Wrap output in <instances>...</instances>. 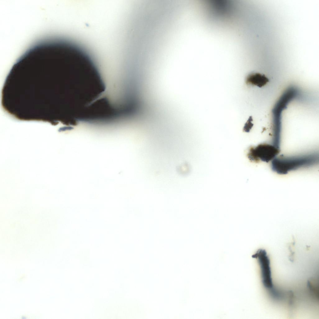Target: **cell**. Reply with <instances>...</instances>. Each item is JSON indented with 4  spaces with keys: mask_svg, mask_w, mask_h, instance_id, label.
I'll use <instances>...</instances> for the list:
<instances>
[{
    "mask_svg": "<svg viewBox=\"0 0 319 319\" xmlns=\"http://www.w3.org/2000/svg\"><path fill=\"white\" fill-rule=\"evenodd\" d=\"M319 162L318 155H309L301 156L275 158L271 163L272 170L278 174H285L289 172L302 167L311 166Z\"/></svg>",
    "mask_w": 319,
    "mask_h": 319,
    "instance_id": "6da1fadb",
    "label": "cell"
},
{
    "mask_svg": "<svg viewBox=\"0 0 319 319\" xmlns=\"http://www.w3.org/2000/svg\"><path fill=\"white\" fill-rule=\"evenodd\" d=\"M280 151L279 148L273 145L261 144L255 147H251L247 157L250 160L254 162H258L261 160L268 162L275 158Z\"/></svg>",
    "mask_w": 319,
    "mask_h": 319,
    "instance_id": "7a4b0ae2",
    "label": "cell"
},
{
    "mask_svg": "<svg viewBox=\"0 0 319 319\" xmlns=\"http://www.w3.org/2000/svg\"><path fill=\"white\" fill-rule=\"evenodd\" d=\"M252 257L258 259L260 267L262 281L264 286L267 288L272 289L273 284L270 260L266 251L264 250L259 249Z\"/></svg>",
    "mask_w": 319,
    "mask_h": 319,
    "instance_id": "3957f363",
    "label": "cell"
},
{
    "mask_svg": "<svg viewBox=\"0 0 319 319\" xmlns=\"http://www.w3.org/2000/svg\"><path fill=\"white\" fill-rule=\"evenodd\" d=\"M269 81V79L264 74L256 73L249 74L245 80L246 84L256 86L259 88L264 86Z\"/></svg>",
    "mask_w": 319,
    "mask_h": 319,
    "instance_id": "277c9868",
    "label": "cell"
},
{
    "mask_svg": "<svg viewBox=\"0 0 319 319\" xmlns=\"http://www.w3.org/2000/svg\"><path fill=\"white\" fill-rule=\"evenodd\" d=\"M252 117L250 116L244 127V131L247 132L250 131L253 125V124L252 123Z\"/></svg>",
    "mask_w": 319,
    "mask_h": 319,
    "instance_id": "5b68a950",
    "label": "cell"
}]
</instances>
